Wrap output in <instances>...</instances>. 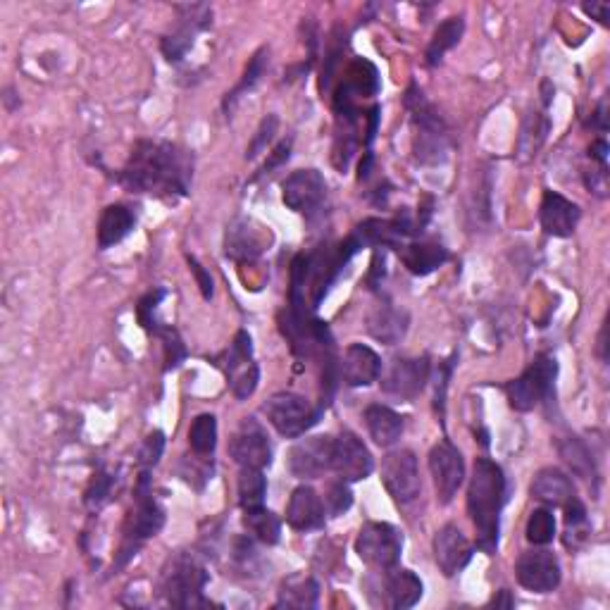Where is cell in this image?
I'll use <instances>...</instances> for the list:
<instances>
[{
	"mask_svg": "<svg viewBox=\"0 0 610 610\" xmlns=\"http://www.w3.org/2000/svg\"><path fill=\"white\" fill-rule=\"evenodd\" d=\"M194 179V155L172 141H136L127 165L117 174V184L132 194H151L174 203L189 196Z\"/></svg>",
	"mask_w": 610,
	"mask_h": 610,
	"instance_id": "6da1fadb",
	"label": "cell"
},
{
	"mask_svg": "<svg viewBox=\"0 0 610 610\" xmlns=\"http://www.w3.org/2000/svg\"><path fill=\"white\" fill-rule=\"evenodd\" d=\"M508 501V484L501 465L477 458L468 487V513L477 529V549L494 556L499 549L501 513Z\"/></svg>",
	"mask_w": 610,
	"mask_h": 610,
	"instance_id": "7a4b0ae2",
	"label": "cell"
},
{
	"mask_svg": "<svg viewBox=\"0 0 610 610\" xmlns=\"http://www.w3.org/2000/svg\"><path fill=\"white\" fill-rule=\"evenodd\" d=\"M163 525H165V510L160 508L158 501H155L151 475H148V470H143L139 475V482H136L134 510L132 515H129L127 527H124V537L120 551H117L115 563H112V572L124 568V565L141 551V546L163 529Z\"/></svg>",
	"mask_w": 610,
	"mask_h": 610,
	"instance_id": "3957f363",
	"label": "cell"
},
{
	"mask_svg": "<svg viewBox=\"0 0 610 610\" xmlns=\"http://www.w3.org/2000/svg\"><path fill=\"white\" fill-rule=\"evenodd\" d=\"M406 110L410 112V120H413V129H415L413 153L417 163L427 167H437L441 163H446L448 158L446 122L441 120L437 108L427 101L425 93L417 89L415 84L406 91Z\"/></svg>",
	"mask_w": 610,
	"mask_h": 610,
	"instance_id": "277c9868",
	"label": "cell"
},
{
	"mask_svg": "<svg viewBox=\"0 0 610 610\" xmlns=\"http://www.w3.org/2000/svg\"><path fill=\"white\" fill-rule=\"evenodd\" d=\"M208 572L203 563L191 553H177L160 577V591L165 601L177 608H198L210 606V601L203 596L205 584H208Z\"/></svg>",
	"mask_w": 610,
	"mask_h": 610,
	"instance_id": "5b68a950",
	"label": "cell"
},
{
	"mask_svg": "<svg viewBox=\"0 0 610 610\" xmlns=\"http://www.w3.org/2000/svg\"><path fill=\"white\" fill-rule=\"evenodd\" d=\"M558 377V363L553 356L541 353L532 360V365L518 379L506 384V396L510 408L518 410V413H529L539 406L544 398L551 396L553 384Z\"/></svg>",
	"mask_w": 610,
	"mask_h": 610,
	"instance_id": "8992f818",
	"label": "cell"
},
{
	"mask_svg": "<svg viewBox=\"0 0 610 610\" xmlns=\"http://www.w3.org/2000/svg\"><path fill=\"white\" fill-rule=\"evenodd\" d=\"M263 413L272 427L286 439H298L317 425L322 408H315L308 398L291 394V391H279L263 406Z\"/></svg>",
	"mask_w": 610,
	"mask_h": 610,
	"instance_id": "52a82bcc",
	"label": "cell"
},
{
	"mask_svg": "<svg viewBox=\"0 0 610 610\" xmlns=\"http://www.w3.org/2000/svg\"><path fill=\"white\" fill-rule=\"evenodd\" d=\"M377 91H379V77L375 65L367 60H353L351 65H348L341 84L336 86L334 112L339 115V120L358 122V117L363 115L358 108V101L372 98Z\"/></svg>",
	"mask_w": 610,
	"mask_h": 610,
	"instance_id": "ba28073f",
	"label": "cell"
},
{
	"mask_svg": "<svg viewBox=\"0 0 610 610\" xmlns=\"http://www.w3.org/2000/svg\"><path fill=\"white\" fill-rule=\"evenodd\" d=\"M403 551L401 532L389 522H367L358 532L356 553L365 565L375 570H389L398 565Z\"/></svg>",
	"mask_w": 610,
	"mask_h": 610,
	"instance_id": "9c48e42d",
	"label": "cell"
},
{
	"mask_svg": "<svg viewBox=\"0 0 610 610\" xmlns=\"http://www.w3.org/2000/svg\"><path fill=\"white\" fill-rule=\"evenodd\" d=\"M222 372L227 377V384L232 387L234 396L239 401H246L248 396L255 394L260 382V370L258 363L253 360V344H251V334L236 332L232 346L227 348V353L222 356Z\"/></svg>",
	"mask_w": 610,
	"mask_h": 610,
	"instance_id": "30bf717a",
	"label": "cell"
},
{
	"mask_svg": "<svg viewBox=\"0 0 610 610\" xmlns=\"http://www.w3.org/2000/svg\"><path fill=\"white\" fill-rule=\"evenodd\" d=\"M382 484L389 491V496L401 506L413 503L422 491L420 468H417V458L413 451L401 448V451H391L382 460Z\"/></svg>",
	"mask_w": 610,
	"mask_h": 610,
	"instance_id": "8fae6325",
	"label": "cell"
},
{
	"mask_svg": "<svg viewBox=\"0 0 610 610\" xmlns=\"http://www.w3.org/2000/svg\"><path fill=\"white\" fill-rule=\"evenodd\" d=\"M229 456L239 468L265 470L272 465V444L265 427L255 417H246L229 439Z\"/></svg>",
	"mask_w": 610,
	"mask_h": 610,
	"instance_id": "7c38bea8",
	"label": "cell"
},
{
	"mask_svg": "<svg viewBox=\"0 0 610 610\" xmlns=\"http://www.w3.org/2000/svg\"><path fill=\"white\" fill-rule=\"evenodd\" d=\"M182 20H179L177 29L172 34L163 36L160 41V51H163L167 62H182L186 53L194 48L198 31L208 29L213 24V10L208 5H179Z\"/></svg>",
	"mask_w": 610,
	"mask_h": 610,
	"instance_id": "4fadbf2b",
	"label": "cell"
},
{
	"mask_svg": "<svg viewBox=\"0 0 610 610\" xmlns=\"http://www.w3.org/2000/svg\"><path fill=\"white\" fill-rule=\"evenodd\" d=\"M429 472L434 477V489H437L439 503H451L458 489L463 487L465 479V463L463 456L451 441L444 439L429 451Z\"/></svg>",
	"mask_w": 610,
	"mask_h": 610,
	"instance_id": "5bb4252c",
	"label": "cell"
},
{
	"mask_svg": "<svg viewBox=\"0 0 610 610\" xmlns=\"http://www.w3.org/2000/svg\"><path fill=\"white\" fill-rule=\"evenodd\" d=\"M429 372H432V365L427 356L391 360L389 370L382 377L384 394L401 398V401H413L427 387Z\"/></svg>",
	"mask_w": 610,
	"mask_h": 610,
	"instance_id": "9a60e30c",
	"label": "cell"
},
{
	"mask_svg": "<svg viewBox=\"0 0 610 610\" xmlns=\"http://www.w3.org/2000/svg\"><path fill=\"white\" fill-rule=\"evenodd\" d=\"M372 470H375V460L363 441L353 432H341L332 446V472L344 482L353 484L370 477Z\"/></svg>",
	"mask_w": 610,
	"mask_h": 610,
	"instance_id": "2e32d148",
	"label": "cell"
},
{
	"mask_svg": "<svg viewBox=\"0 0 610 610\" xmlns=\"http://www.w3.org/2000/svg\"><path fill=\"white\" fill-rule=\"evenodd\" d=\"M327 196V182L322 172L298 170L284 179L282 201L289 210L301 215H310L320 208Z\"/></svg>",
	"mask_w": 610,
	"mask_h": 610,
	"instance_id": "e0dca14e",
	"label": "cell"
},
{
	"mask_svg": "<svg viewBox=\"0 0 610 610\" xmlns=\"http://www.w3.org/2000/svg\"><path fill=\"white\" fill-rule=\"evenodd\" d=\"M515 577L527 591L549 594L560 584V563L551 551H527L515 563Z\"/></svg>",
	"mask_w": 610,
	"mask_h": 610,
	"instance_id": "ac0fdd59",
	"label": "cell"
},
{
	"mask_svg": "<svg viewBox=\"0 0 610 610\" xmlns=\"http://www.w3.org/2000/svg\"><path fill=\"white\" fill-rule=\"evenodd\" d=\"M332 437L301 439L289 451V472L298 479H317L332 470Z\"/></svg>",
	"mask_w": 610,
	"mask_h": 610,
	"instance_id": "d6986e66",
	"label": "cell"
},
{
	"mask_svg": "<svg viewBox=\"0 0 610 610\" xmlns=\"http://www.w3.org/2000/svg\"><path fill=\"white\" fill-rule=\"evenodd\" d=\"M434 560H437L439 570L444 572L446 577H456L458 572H463L468 568V563L472 560V544L465 537L463 532H460L458 525H453V522H448L439 529L437 534H434Z\"/></svg>",
	"mask_w": 610,
	"mask_h": 610,
	"instance_id": "ffe728a7",
	"label": "cell"
},
{
	"mask_svg": "<svg viewBox=\"0 0 610 610\" xmlns=\"http://www.w3.org/2000/svg\"><path fill=\"white\" fill-rule=\"evenodd\" d=\"M582 210L580 205L568 201L565 196L556 194V191H546L539 205V222L549 236L556 239H568L575 234L577 224H580Z\"/></svg>",
	"mask_w": 610,
	"mask_h": 610,
	"instance_id": "44dd1931",
	"label": "cell"
},
{
	"mask_svg": "<svg viewBox=\"0 0 610 610\" xmlns=\"http://www.w3.org/2000/svg\"><path fill=\"white\" fill-rule=\"evenodd\" d=\"M325 501L317 496L313 487H298L291 494L289 506H286V522L296 532H313V529L325 527Z\"/></svg>",
	"mask_w": 610,
	"mask_h": 610,
	"instance_id": "7402d4cb",
	"label": "cell"
},
{
	"mask_svg": "<svg viewBox=\"0 0 610 610\" xmlns=\"http://www.w3.org/2000/svg\"><path fill=\"white\" fill-rule=\"evenodd\" d=\"M382 375V360L370 346L353 344L346 348L344 360H341V377L348 387H370Z\"/></svg>",
	"mask_w": 610,
	"mask_h": 610,
	"instance_id": "603a6c76",
	"label": "cell"
},
{
	"mask_svg": "<svg viewBox=\"0 0 610 610\" xmlns=\"http://www.w3.org/2000/svg\"><path fill=\"white\" fill-rule=\"evenodd\" d=\"M532 499L549 508H563L565 503L575 499V484L572 479L558 468H544L539 470L532 479V487H529Z\"/></svg>",
	"mask_w": 610,
	"mask_h": 610,
	"instance_id": "cb8c5ba5",
	"label": "cell"
},
{
	"mask_svg": "<svg viewBox=\"0 0 610 610\" xmlns=\"http://www.w3.org/2000/svg\"><path fill=\"white\" fill-rule=\"evenodd\" d=\"M367 332L372 339L394 346L408 332V313L391 303H379L367 313Z\"/></svg>",
	"mask_w": 610,
	"mask_h": 610,
	"instance_id": "d4e9b609",
	"label": "cell"
},
{
	"mask_svg": "<svg viewBox=\"0 0 610 610\" xmlns=\"http://www.w3.org/2000/svg\"><path fill=\"white\" fill-rule=\"evenodd\" d=\"M384 591H387L389 608L406 610L422 599V582L413 570L394 565V568L384 570Z\"/></svg>",
	"mask_w": 610,
	"mask_h": 610,
	"instance_id": "484cf974",
	"label": "cell"
},
{
	"mask_svg": "<svg viewBox=\"0 0 610 610\" xmlns=\"http://www.w3.org/2000/svg\"><path fill=\"white\" fill-rule=\"evenodd\" d=\"M136 227V215L127 205H108L103 210L101 222H98V248L108 251V248L117 246L122 239H127Z\"/></svg>",
	"mask_w": 610,
	"mask_h": 610,
	"instance_id": "4316f807",
	"label": "cell"
},
{
	"mask_svg": "<svg viewBox=\"0 0 610 610\" xmlns=\"http://www.w3.org/2000/svg\"><path fill=\"white\" fill-rule=\"evenodd\" d=\"M263 251L265 248L258 241V234L246 220H234L229 224L227 236H224V255L227 258L236 260V263H251Z\"/></svg>",
	"mask_w": 610,
	"mask_h": 610,
	"instance_id": "83f0119b",
	"label": "cell"
},
{
	"mask_svg": "<svg viewBox=\"0 0 610 610\" xmlns=\"http://www.w3.org/2000/svg\"><path fill=\"white\" fill-rule=\"evenodd\" d=\"M365 425L370 437L375 439L377 446L389 448L394 446L403 434V417L387 406H370L365 410Z\"/></svg>",
	"mask_w": 610,
	"mask_h": 610,
	"instance_id": "f1b7e54d",
	"label": "cell"
},
{
	"mask_svg": "<svg viewBox=\"0 0 610 610\" xmlns=\"http://www.w3.org/2000/svg\"><path fill=\"white\" fill-rule=\"evenodd\" d=\"M398 258H401V263L406 265L413 275L427 277L432 275L437 267L446 263L448 251L439 244H420V241H415V244L398 248Z\"/></svg>",
	"mask_w": 610,
	"mask_h": 610,
	"instance_id": "f546056e",
	"label": "cell"
},
{
	"mask_svg": "<svg viewBox=\"0 0 610 610\" xmlns=\"http://www.w3.org/2000/svg\"><path fill=\"white\" fill-rule=\"evenodd\" d=\"M317 601H320V584L305 575L286 577L277 594V608H317Z\"/></svg>",
	"mask_w": 610,
	"mask_h": 610,
	"instance_id": "4dcf8cb0",
	"label": "cell"
},
{
	"mask_svg": "<svg viewBox=\"0 0 610 610\" xmlns=\"http://www.w3.org/2000/svg\"><path fill=\"white\" fill-rule=\"evenodd\" d=\"M465 34V20L463 17H448L434 31L432 41H429L427 53H425V65L427 67H437L441 60H444V55L451 51V48H456L460 39H463Z\"/></svg>",
	"mask_w": 610,
	"mask_h": 610,
	"instance_id": "1f68e13d",
	"label": "cell"
},
{
	"mask_svg": "<svg viewBox=\"0 0 610 610\" xmlns=\"http://www.w3.org/2000/svg\"><path fill=\"white\" fill-rule=\"evenodd\" d=\"M551 120L541 112H529L522 122L520 139H518V160L520 163H529V160L537 158L539 148L544 146L546 136H549Z\"/></svg>",
	"mask_w": 610,
	"mask_h": 610,
	"instance_id": "d6a6232c",
	"label": "cell"
},
{
	"mask_svg": "<svg viewBox=\"0 0 610 610\" xmlns=\"http://www.w3.org/2000/svg\"><path fill=\"white\" fill-rule=\"evenodd\" d=\"M558 453L563 458V463L575 472L577 477L587 479V482H594L599 477L596 472V460L594 453L589 451V446L584 444L580 437H565L558 441Z\"/></svg>",
	"mask_w": 610,
	"mask_h": 610,
	"instance_id": "836d02e7",
	"label": "cell"
},
{
	"mask_svg": "<svg viewBox=\"0 0 610 610\" xmlns=\"http://www.w3.org/2000/svg\"><path fill=\"white\" fill-rule=\"evenodd\" d=\"M241 520H244L248 534H251L253 539H258L260 544L275 546L279 544V539H282V520L265 506L244 508V518Z\"/></svg>",
	"mask_w": 610,
	"mask_h": 610,
	"instance_id": "e575fe53",
	"label": "cell"
},
{
	"mask_svg": "<svg viewBox=\"0 0 610 610\" xmlns=\"http://www.w3.org/2000/svg\"><path fill=\"white\" fill-rule=\"evenodd\" d=\"M189 446L198 458L213 456L215 446H217V420H215V415L203 413V415H198L194 422H191Z\"/></svg>",
	"mask_w": 610,
	"mask_h": 610,
	"instance_id": "d590c367",
	"label": "cell"
},
{
	"mask_svg": "<svg viewBox=\"0 0 610 610\" xmlns=\"http://www.w3.org/2000/svg\"><path fill=\"white\" fill-rule=\"evenodd\" d=\"M267 55H270V53H267V48H260V51L253 55L251 62H248L246 72H244V79H241V82L236 84V89H234V91H229V93H227V98H224V103H222L224 112H232V110H234V105L239 103L241 98H244L248 91H253V89H255V84L260 82V77H263V72H265Z\"/></svg>",
	"mask_w": 610,
	"mask_h": 610,
	"instance_id": "8d00e7d4",
	"label": "cell"
},
{
	"mask_svg": "<svg viewBox=\"0 0 610 610\" xmlns=\"http://www.w3.org/2000/svg\"><path fill=\"white\" fill-rule=\"evenodd\" d=\"M267 494V482L263 470L241 468L239 472V503L241 508L263 506Z\"/></svg>",
	"mask_w": 610,
	"mask_h": 610,
	"instance_id": "74e56055",
	"label": "cell"
},
{
	"mask_svg": "<svg viewBox=\"0 0 610 610\" xmlns=\"http://www.w3.org/2000/svg\"><path fill=\"white\" fill-rule=\"evenodd\" d=\"M527 541L534 546H549L556 537V518H553L551 508H537L529 515L525 527Z\"/></svg>",
	"mask_w": 610,
	"mask_h": 610,
	"instance_id": "f35d334b",
	"label": "cell"
},
{
	"mask_svg": "<svg viewBox=\"0 0 610 610\" xmlns=\"http://www.w3.org/2000/svg\"><path fill=\"white\" fill-rule=\"evenodd\" d=\"M153 334H158L160 339H163V348H165V370H174V367H179L184 363L186 358V346L182 341V336H179L177 329L172 327H158Z\"/></svg>",
	"mask_w": 610,
	"mask_h": 610,
	"instance_id": "ab89813d",
	"label": "cell"
},
{
	"mask_svg": "<svg viewBox=\"0 0 610 610\" xmlns=\"http://www.w3.org/2000/svg\"><path fill=\"white\" fill-rule=\"evenodd\" d=\"M112 484H115V482H112V477L108 475V472L98 470L96 475H93V479H91L89 489H86V496H84L86 508H89V510H98V508H101L103 503L110 499Z\"/></svg>",
	"mask_w": 610,
	"mask_h": 610,
	"instance_id": "60d3db41",
	"label": "cell"
},
{
	"mask_svg": "<svg viewBox=\"0 0 610 610\" xmlns=\"http://www.w3.org/2000/svg\"><path fill=\"white\" fill-rule=\"evenodd\" d=\"M353 506V494L351 489H348V482L344 479H339V482L329 484L327 494H325V510L329 515H344L348 508Z\"/></svg>",
	"mask_w": 610,
	"mask_h": 610,
	"instance_id": "b9f144b4",
	"label": "cell"
},
{
	"mask_svg": "<svg viewBox=\"0 0 610 610\" xmlns=\"http://www.w3.org/2000/svg\"><path fill=\"white\" fill-rule=\"evenodd\" d=\"M165 451V434L163 432H153L148 434L146 441H143L141 451H139V465L143 470H151L160 463Z\"/></svg>",
	"mask_w": 610,
	"mask_h": 610,
	"instance_id": "7bdbcfd3",
	"label": "cell"
},
{
	"mask_svg": "<svg viewBox=\"0 0 610 610\" xmlns=\"http://www.w3.org/2000/svg\"><path fill=\"white\" fill-rule=\"evenodd\" d=\"M453 365H456V356H451L444 363L439 365L437 372V389H434V410H437L441 425H444V415H446V389H448V379H451Z\"/></svg>",
	"mask_w": 610,
	"mask_h": 610,
	"instance_id": "ee69618b",
	"label": "cell"
},
{
	"mask_svg": "<svg viewBox=\"0 0 610 610\" xmlns=\"http://www.w3.org/2000/svg\"><path fill=\"white\" fill-rule=\"evenodd\" d=\"M165 296H167V291H165V289H155V291H151V294H148V296H143V298H141V303L136 305V315H139L141 327H146L148 332H155V329L160 327L158 322L153 320V313H155V308H158V303L163 301Z\"/></svg>",
	"mask_w": 610,
	"mask_h": 610,
	"instance_id": "f6af8a7d",
	"label": "cell"
},
{
	"mask_svg": "<svg viewBox=\"0 0 610 610\" xmlns=\"http://www.w3.org/2000/svg\"><path fill=\"white\" fill-rule=\"evenodd\" d=\"M277 124H279L277 115H267V117H265L263 124H260L258 134L253 136L251 146H248V151H246V160H253L255 155H260V153L265 151V148H267V143L272 141V136H275V132H277Z\"/></svg>",
	"mask_w": 610,
	"mask_h": 610,
	"instance_id": "bcb514c9",
	"label": "cell"
},
{
	"mask_svg": "<svg viewBox=\"0 0 610 610\" xmlns=\"http://www.w3.org/2000/svg\"><path fill=\"white\" fill-rule=\"evenodd\" d=\"M189 260V267H191V272H194L196 275V279H198V286H201V294H203V298L205 301H210V298H213V277H210V272H205L203 270V265L198 263L196 258H186Z\"/></svg>",
	"mask_w": 610,
	"mask_h": 610,
	"instance_id": "7dc6e473",
	"label": "cell"
},
{
	"mask_svg": "<svg viewBox=\"0 0 610 610\" xmlns=\"http://www.w3.org/2000/svg\"><path fill=\"white\" fill-rule=\"evenodd\" d=\"M606 182H608V170H591V172H587V177H584V184H587V189L599 198L608 196V184Z\"/></svg>",
	"mask_w": 610,
	"mask_h": 610,
	"instance_id": "c3c4849f",
	"label": "cell"
},
{
	"mask_svg": "<svg viewBox=\"0 0 610 610\" xmlns=\"http://www.w3.org/2000/svg\"><path fill=\"white\" fill-rule=\"evenodd\" d=\"M384 279V253H375V258H372L370 272H367V289H377V286H382Z\"/></svg>",
	"mask_w": 610,
	"mask_h": 610,
	"instance_id": "681fc988",
	"label": "cell"
},
{
	"mask_svg": "<svg viewBox=\"0 0 610 610\" xmlns=\"http://www.w3.org/2000/svg\"><path fill=\"white\" fill-rule=\"evenodd\" d=\"M589 158L596 160V165L601 170H608V141L606 139H596L589 146Z\"/></svg>",
	"mask_w": 610,
	"mask_h": 610,
	"instance_id": "f907efd6",
	"label": "cell"
},
{
	"mask_svg": "<svg viewBox=\"0 0 610 610\" xmlns=\"http://www.w3.org/2000/svg\"><path fill=\"white\" fill-rule=\"evenodd\" d=\"M289 153H291V139H286V141H282V143H279V146L275 148V153H272L270 163H265V167H263V174L272 172V170H275L277 165H282L284 160H289Z\"/></svg>",
	"mask_w": 610,
	"mask_h": 610,
	"instance_id": "816d5d0a",
	"label": "cell"
},
{
	"mask_svg": "<svg viewBox=\"0 0 610 610\" xmlns=\"http://www.w3.org/2000/svg\"><path fill=\"white\" fill-rule=\"evenodd\" d=\"M582 10L587 12L589 17H594V20H599L601 24H608V17H610V5L608 3H584Z\"/></svg>",
	"mask_w": 610,
	"mask_h": 610,
	"instance_id": "f5cc1de1",
	"label": "cell"
},
{
	"mask_svg": "<svg viewBox=\"0 0 610 610\" xmlns=\"http://www.w3.org/2000/svg\"><path fill=\"white\" fill-rule=\"evenodd\" d=\"M591 127L599 129V132H606L608 120H606V101H601L599 108L594 112V120H591Z\"/></svg>",
	"mask_w": 610,
	"mask_h": 610,
	"instance_id": "db71d44e",
	"label": "cell"
},
{
	"mask_svg": "<svg viewBox=\"0 0 610 610\" xmlns=\"http://www.w3.org/2000/svg\"><path fill=\"white\" fill-rule=\"evenodd\" d=\"M372 165H375V155H372L370 151H365L363 153V160H360V167H358V179H360V182L370 177Z\"/></svg>",
	"mask_w": 610,
	"mask_h": 610,
	"instance_id": "11a10c76",
	"label": "cell"
},
{
	"mask_svg": "<svg viewBox=\"0 0 610 610\" xmlns=\"http://www.w3.org/2000/svg\"><path fill=\"white\" fill-rule=\"evenodd\" d=\"M606 334H608V325L603 322L601 332H599V346H596V353H599V358L603 360V363H608V341H606Z\"/></svg>",
	"mask_w": 610,
	"mask_h": 610,
	"instance_id": "9f6ffc18",
	"label": "cell"
},
{
	"mask_svg": "<svg viewBox=\"0 0 610 610\" xmlns=\"http://www.w3.org/2000/svg\"><path fill=\"white\" fill-rule=\"evenodd\" d=\"M491 606H503V608H513V599H510V591L501 589L499 596H494V601H491Z\"/></svg>",
	"mask_w": 610,
	"mask_h": 610,
	"instance_id": "6f0895ef",
	"label": "cell"
}]
</instances>
